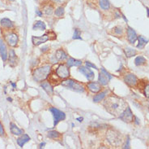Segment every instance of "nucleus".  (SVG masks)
<instances>
[{
	"mask_svg": "<svg viewBox=\"0 0 149 149\" xmlns=\"http://www.w3.org/2000/svg\"><path fill=\"white\" fill-rule=\"evenodd\" d=\"M81 64H82V61H81V60H75L74 58H70V59H68V60H67V65L68 68L73 67V66H79V65H81Z\"/></svg>",
	"mask_w": 149,
	"mask_h": 149,
	"instance_id": "4be33fe9",
	"label": "nucleus"
},
{
	"mask_svg": "<svg viewBox=\"0 0 149 149\" xmlns=\"http://www.w3.org/2000/svg\"><path fill=\"white\" fill-rule=\"evenodd\" d=\"M41 87L44 89L46 93L48 95H52L53 93H54V89H53V86H51V84L48 82H43L41 84Z\"/></svg>",
	"mask_w": 149,
	"mask_h": 149,
	"instance_id": "a211bd4d",
	"label": "nucleus"
},
{
	"mask_svg": "<svg viewBox=\"0 0 149 149\" xmlns=\"http://www.w3.org/2000/svg\"><path fill=\"white\" fill-rule=\"evenodd\" d=\"M52 1H54L56 4H62L63 2V0H52Z\"/></svg>",
	"mask_w": 149,
	"mask_h": 149,
	"instance_id": "58836bf2",
	"label": "nucleus"
},
{
	"mask_svg": "<svg viewBox=\"0 0 149 149\" xmlns=\"http://www.w3.org/2000/svg\"><path fill=\"white\" fill-rule=\"evenodd\" d=\"M4 135V129L2 123L0 122V136H3Z\"/></svg>",
	"mask_w": 149,
	"mask_h": 149,
	"instance_id": "c9c22d12",
	"label": "nucleus"
},
{
	"mask_svg": "<svg viewBox=\"0 0 149 149\" xmlns=\"http://www.w3.org/2000/svg\"><path fill=\"white\" fill-rule=\"evenodd\" d=\"M47 136H48L49 138H52V139H58V138H61V134L58 133V131H49L47 134Z\"/></svg>",
	"mask_w": 149,
	"mask_h": 149,
	"instance_id": "bb28decb",
	"label": "nucleus"
},
{
	"mask_svg": "<svg viewBox=\"0 0 149 149\" xmlns=\"http://www.w3.org/2000/svg\"><path fill=\"white\" fill-rule=\"evenodd\" d=\"M61 85L73 90L74 91H77V92H84V87L82 85L79 84L78 82L74 81L73 79H66V80H64L61 82Z\"/></svg>",
	"mask_w": 149,
	"mask_h": 149,
	"instance_id": "7ed1b4c3",
	"label": "nucleus"
},
{
	"mask_svg": "<svg viewBox=\"0 0 149 149\" xmlns=\"http://www.w3.org/2000/svg\"><path fill=\"white\" fill-rule=\"evenodd\" d=\"M46 29V25L44 22H42L41 20H37L34 23L33 26V30H45Z\"/></svg>",
	"mask_w": 149,
	"mask_h": 149,
	"instance_id": "5701e85b",
	"label": "nucleus"
},
{
	"mask_svg": "<svg viewBox=\"0 0 149 149\" xmlns=\"http://www.w3.org/2000/svg\"><path fill=\"white\" fill-rule=\"evenodd\" d=\"M146 62H147V60H146L145 58L141 56L136 57V59L134 60V64H135V65H137V66L143 65V64H144Z\"/></svg>",
	"mask_w": 149,
	"mask_h": 149,
	"instance_id": "c756f323",
	"label": "nucleus"
},
{
	"mask_svg": "<svg viewBox=\"0 0 149 149\" xmlns=\"http://www.w3.org/2000/svg\"><path fill=\"white\" fill-rule=\"evenodd\" d=\"M144 95L147 98L149 99V84L144 87Z\"/></svg>",
	"mask_w": 149,
	"mask_h": 149,
	"instance_id": "72a5a7b5",
	"label": "nucleus"
},
{
	"mask_svg": "<svg viewBox=\"0 0 149 149\" xmlns=\"http://www.w3.org/2000/svg\"><path fill=\"white\" fill-rule=\"evenodd\" d=\"M51 70V66L46 64L41 68H36L33 72V78L37 82H41L45 80L49 74Z\"/></svg>",
	"mask_w": 149,
	"mask_h": 149,
	"instance_id": "f03ea898",
	"label": "nucleus"
},
{
	"mask_svg": "<svg viewBox=\"0 0 149 149\" xmlns=\"http://www.w3.org/2000/svg\"><path fill=\"white\" fill-rule=\"evenodd\" d=\"M88 89H89L90 91H92L93 93H97V92H99L101 89V85H100L99 83H97V82H89V83L88 84Z\"/></svg>",
	"mask_w": 149,
	"mask_h": 149,
	"instance_id": "2eb2a0df",
	"label": "nucleus"
},
{
	"mask_svg": "<svg viewBox=\"0 0 149 149\" xmlns=\"http://www.w3.org/2000/svg\"><path fill=\"white\" fill-rule=\"evenodd\" d=\"M107 94H108V91H107V90H104V91H102L101 93H98L97 95H96L95 96L93 97V101L96 102V103L100 102V101H101L104 99Z\"/></svg>",
	"mask_w": 149,
	"mask_h": 149,
	"instance_id": "b1692460",
	"label": "nucleus"
},
{
	"mask_svg": "<svg viewBox=\"0 0 149 149\" xmlns=\"http://www.w3.org/2000/svg\"><path fill=\"white\" fill-rule=\"evenodd\" d=\"M79 71L81 73L84 75L86 78H87V79L89 80V81H92L94 78V73H93V72L92 70H90L88 68L80 67L79 68Z\"/></svg>",
	"mask_w": 149,
	"mask_h": 149,
	"instance_id": "ddd939ff",
	"label": "nucleus"
},
{
	"mask_svg": "<svg viewBox=\"0 0 149 149\" xmlns=\"http://www.w3.org/2000/svg\"><path fill=\"white\" fill-rule=\"evenodd\" d=\"M107 138H108V141L109 142V143L111 145L117 147L121 144L122 143V138L120 137L119 133L115 132L113 131H109L107 133Z\"/></svg>",
	"mask_w": 149,
	"mask_h": 149,
	"instance_id": "20e7f679",
	"label": "nucleus"
},
{
	"mask_svg": "<svg viewBox=\"0 0 149 149\" xmlns=\"http://www.w3.org/2000/svg\"><path fill=\"white\" fill-rule=\"evenodd\" d=\"M138 41H139V43L136 47H137V48L142 49V48H143V47H144V46L148 43V39H146V38H144L143 37H142V36H139V37H138Z\"/></svg>",
	"mask_w": 149,
	"mask_h": 149,
	"instance_id": "a878e982",
	"label": "nucleus"
},
{
	"mask_svg": "<svg viewBox=\"0 0 149 149\" xmlns=\"http://www.w3.org/2000/svg\"><path fill=\"white\" fill-rule=\"evenodd\" d=\"M56 74L60 79H66L70 76V72L67 65L65 64H61L59 65L57 70H56Z\"/></svg>",
	"mask_w": 149,
	"mask_h": 149,
	"instance_id": "39448f33",
	"label": "nucleus"
},
{
	"mask_svg": "<svg viewBox=\"0 0 149 149\" xmlns=\"http://www.w3.org/2000/svg\"><path fill=\"white\" fill-rule=\"evenodd\" d=\"M77 121H79V122H81V121H83V120H84V118H83V117H78V118H77Z\"/></svg>",
	"mask_w": 149,
	"mask_h": 149,
	"instance_id": "a19ab883",
	"label": "nucleus"
},
{
	"mask_svg": "<svg viewBox=\"0 0 149 149\" xmlns=\"http://www.w3.org/2000/svg\"><path fill=\"white\" fill-rule=\"evenodd\" d=\"M36 14H37L38 16H42V12H41L39 10H36Z\"/></svg>",
	"mask_w": 149,
	"mask_h": 149,
	"instance_id": "4c0bfd02",
	"label": "nucleus"
},
{
	"mask_svg": "<svg viewBox=\"0 0 149 149\" xmlns=\"http://www.w3.org/2000/svg\"><path fill=\"white\" fill-rule=\"evenodd\" d=\"M45 145V143H41V144H40V147H39V148H44V146Z\"/></svg>",
	"mask_w": 149,
	"mask_h": 149,
	"instance_id": "37998d69",
	"label": "nucleus"
},
{
	"mask_svg": "<svg viewBox=\"0 0 149 149\" xmlns=\"http://www.w3.org/2000/svg\"><path fill=\"white\" fill-rule=\"evenodd\" d=\"M105 109L112 115L118 116L127 108L126 102L116 96H110L107 98L104 102Z\"/></svg>",
	"mask_w": 149,
	"mask_h": 149,
	"instance_id": "f257e3e1",
	"label": "nucleus"
},
{
	"mask_svg": "<svg viewBox=\"0 0 149 149\" xmlns=\"http://www.w3.org/2000/svg\"><path fill=\"white\" fill-rule=\"evenodd\" d=\"M114 33L118 35H122L123 34V29L121 27H116V28H114Z\"/></svg>",
	"mask_w": 149,
	"mask_h": 149,
	"instance_id": "473e14b6",
	"label": "nucleus"
},
{
	"mask_svg": "<svg viewBox=\"0 0 149 149\" xmlns=\"http://www.w3.org/2000/svg\"><path fill=\"white\" fill-rule=\"evenodd\" d=\"M0 24H1L2 27H3V28H7V29H12V28H14V23L8 18L2 19L1 21H0Z\"/></svg>",
	"mask_w": 149,
	"mask_h": 149,
	"instance_id": "6ab92c4d",
	"label": "nucleus"
},
{
	"mask_svg": "<svg viewBox=\"0 0 149 149\" xmlns=\"http://www.w3.org/2000/svg\"><path fill=\"white\" fill-rule=\"evenodd\" d=\"M85 64L88 67H92V68H96V69H98V68H97V67L96 66V65H95V64H92L91 62H89V61H87Z\"/></svg>",
	"mask_w": 149,
	"mask_h": 149,
	"instance_id": "f704fd0d",
	"label": "nucleus"
},
{
	"mask_svg": "<svg viewBox=\"0 0 149 149\" xmlns=\"http://www.w3.org/2000/svg\"><path fill=\"white\" fill-rule=\"evenodd\" d=\"M10 129H11V132L14 135H21L24 133V131L19 129V127L16 126V125H15L14 123L11 122L10 124Z\"/></svg>",
	"mask_w": 149,
	"mask_h": 149,
	"instance_id": "412c9836",
	"label": "nucleus"
},
{
	"mask_svg": "<svg viewBox=\"0 0 149 149\" xmlns=\"http://www.w3.org/2000/svg\"><path fill=\"white\" fill-rule=\"evenodd\" d=\"M147 12H148V16L149 17V8H147Z\"/></svg>",
	"mask_w": 149,
	"mask_h": 149,
	"instance_id": "c03bdc74",
	"label": "nucleus"
},
{
	"mask_svg": "<svg viewBox=\"0 0 149 149\" xmlns=\"http://www.w3.org/2000/svg\"><path fill=\"white\" fill-rule=\"evenodd\" d=\"M99 6L103 10H109L110 8V4L109 0H99Z\"/></svg>",
	"mask_w": 149,
	"mask_h": 149,
	"instance_id": "393cba45",
	"label": "nucleus"
},
{
	"mask_svg": "<svg viewBox=\"0 0 149 149\" xmlns=\"http://www.w3.org/2000/svg\"><path fill=\"white\" fill-rule=\"evenodd\" d=\"M55 57L56 59H57V60H58V61H63L64 60H66L67 58V53L65 52L63 50L59 49V50H58V51L56 52Z\"/></svg>",
	"mask_w": 149,
	"mask_h": 149,
	"instance_id": "aec40b11",
	"label": "nucleus"
},
{
	"mask_svg": "<svg viewBox=\"0 0 149 149\" xmlns=\"http://www.w3.org/2000/svg\"><path fill=\"white\" fill-rule=\"evenodd\" d=\"M49 39V36L47 34L41 35V36H33L32 37V42L35 46H39V45L42 44L46 41H48Z\"/></svg>",
	"mask_w": 149,
	"mask_h": 149,
	"instance_id": "9d476101",
	"label": "nucleus"
},
{
	"mask_svg": "<svg viewBox=\"0 0 149 149\" xmlns=\"http://www.w3.org/2000/svg\"><path fill=\"white\" fill-rule=\"evenodd\" d=\"M43 11H44V13H45V15H52V13L54 12V7H53L52 5H50V4H48V5H46V6H45L43 8Z\"/></svg>",
	"mask_w": 149,
	"mask_h": 149,
	"instance_id": "cd10ccee",
	"label": "nucleus"
},
{
	"mask_svg": "<svg viewBox=\"0 0 149 149\" xmlns=\"http://www.w3.org/2000/svg\"><path fill=\"white\" fill-rule=\"evenodd\" d=\"M80 35H81V32H80L78 29L74 30V35H73V39H81V40H82Z\"/></svg>",
	"mask_w": 149,
	"mask_h": 149,
	"instance_id": "2f4dec72",
	"label": "nucleus"
},
{
	"mask_svg": "<svg viewBox=\"0 0 149 149\" xmlns=\"http://www.w3.org/2000/svg\"><path fill=\"white\" fill-rule=\"evenodd\" d=\"M5 41L8 42L10 47H15L18 44V35L15 33H8L5 34Z\"/></svg>",
	"mask_w": 149,
	"mask_h": 149,
	"instance_id": "0eeeda50",
	"label": "nucleus"
},
{
	"mask_svg": "<svg viewBox=\"0 0 149 149\" xmlns=\"http://www.w3.org/2000/svg\"><path fill=\"white\" fill-rule=\"evenodd\" d=\"M0 56L2 57V59L3 61H6L8 60V50H7V47L3 42L2 39H0Z\"/></svg>",
	"mask_w": 149,
	"mask_h": 149,
	"instance_id": "4468645a",
	"label": "nucleus"
},
{
	"mask_svg": "<svg viewBox=\"0 0 149 149\" xmlns=\"http://www.w3.org/2000/svg\"><path fill=\"white\" fill-rule=\"evenodd\" d=\"M47 47H43V48H41V52H45V51H47Z\"/></svg>",
	"mask_w": 149,
	"mask_h": 149,
	"instance_id": "ea45409f",
	"label": "nucleus"
},
{
	"mask_svg": "<svg viewBox=\"0 0 149 149\" xmlns=\"http://www.w3.org/2000/svg\"><path fill=\"white\" fill-rule=\"evenodd\" d=\"M127 38H128V41L130 42L131 44H134L135 41L137 40V34L135 33V31H134L132 28H130V27H127Z\"/></svg>",
	"mask_w": 149,
	"mask_h": 149,
	"instance_id": "f8f14e48",
	"label": "nucleus"
},
{
	"mask_svg": "<svg viewBox=\"0 0 149 149\" xmlns=\"http://www.w3.org/2000/svg\"><path fill=\"white\" fill-rule=\"evenodd\" d=\"M120 119L123 120L125 122H131L133 121V113L131 112L130 108L127 107L126 109L122 112V114L119 116Z\"/></svg>",
	"mask_w": 149,
	"mask_h": 149,
	"instance_id": "1a4fd4ad",
	"label": "nucleus"
},
{
	"mask_svg": "<svg viewBox=\"0 0 149 149\" xmlns=\"http://www.w3.org/2000/svg\"><path fill=\"white\" fill-rule=\"evenodd\" d=\"M7 100H8L9 101V102H11V101H12V99H11V98H8Z\"/></svg>",
	"mask_w": 149,
	"mask_h": 149,
	"instance_id": "a18cd8bd",
	"label": "nucleus"
},
{
	"mask_svg": "<svg viewBox=\"0 0 149 149\" xmlns=\"http://www.w3.org/2000/svg\"><path fill=\"white\" fill-rule=\"evenodd\" d=\"M124 82L127 83L128 86H134L137 84V78L134 74L129 73L125 76L124 78Z\"/></svg>",
	"mask_w": 149,
	"mask_h": 149,
	"instance_id": "9b49d317",
	"label": "nucleus"
},
{
	"mask_svg": "<svg viewBox=\"0 0 149 149\" xmlns=\"http://www.w3.org/2000/svg\"><path fill=\"white\" fill-rule=\"evenodd\" d=\"M11 85L12 86V87H13L14 89H15V88H16V85H15V83H13V82H11Z\"/></svg>",
	"mask_w": 149,
	"mask_h": 149,
	"instance_id": "79ce46f5",
	"label": "nucleus"
},
{
	"mask_svg": "<svg viewBox=\"0 0 149 149\" xmlns=\"http://www.w3.org/2000/svg\"><path fill=\"white\" fill-rule=\"evenodd\" d=\"M129 143H130V139L127 138V143H126V146L124 147V148H129Z\"/></svg>",
	"mask_w": 149,
	"mask_h": 149,
	"instance_id": "e433bc0d",
	"label": "nucleus"
},
{
	"mask_svg": "<svg viewBox=\"0 0 149 149\" xmlns=\"http://www.w3.org/2000/svg\"><path fill=\"white\" fill-rule=\"evenodd\" d=\"M9 64L11 67H14L15 65H17V57L15 55L14 50H10L9 52Z\"/></svg>",
	"mask_w": 149,
	"mask_h": 149,
	"instance_id": "f3484780",
	"label": "nucleus"
},
{
	"mask_svg": "<svg viewBox=\"0 0 149 149\" xmlns=\"http://www.w3.org/2000/svg\"><path fill=\"white\" fill-rule=\"evenodd\" d=\"M112 78V76L107 71H105L104 68H101V73H99V77H98V80L100 84L105 86L108 84V82L110 81Z\"/></svg>",
	"mask_w": 149,
	"mask_h": 149,
	"instance_id": "6e6552de",
	"label": "nucleus"
},
{
	"mask_svg": "<svg viewBox=\"0 0 149 149\" xmlns=\"http://www.w3.org/2000/svg\"><path fill=\"white\" fill-rule=\"evenodd\" d=\"M30 139V137L27 134H22L19 138H17V144H18L20 148H23L24 147V145L26 143H28V142L29 141Z\"/></svg>",
	"mask_w": 149,
	"mask_h": 149,
	"instance_id": "dca6fc26",
	"label": "nucleus"
},
{
	"mask_svg": "<svg viewBox=\"0 0 149 149\" xmlns=\"http://www.w3.org/2000/svg\"><path fill=\"white\" fill-rule=\"evenodd\" d=\"M124 52L127 57H131V56H134L136 55V51L133 48H130V47H126L124 49Z\"/></svg>",
	"mask_w": 149,
	"mask_h": 149,
	"instance_id": "c85d7f7f",
	"label": "nucleus"
},
{
	"mask_svg": "<svg viewBox=\"0 0 149 149\" xmlns=\"http://www.w3.org/2000/svg\"><path fill=\"white\" fill-rule=\"evenodd\" d=\"M64 8L63 7H59V8H58L54 11V14L57 17H61V16H63L64 15Z\"/></svg>",
	"mask_w": 149,
	"mask_h": 149,
	"instance_id": "7c9ffc66",
	"label": "nucleus"
},
{
	"mask_svg": "<svg viewBox=\"0 0 149 149\" xmlns=\"http://www.w3.org/2000/svg\"><path fill=\"white\" fill-rule=\"evenodd\" d=\"M10 1H15V0H10Z\"/></svg>",
	"mask_w": 149,
	"mask_h": 149,
	"instance_id": "49530a36",
	"label": "nucleus"
},
{
	"mask_svg": "<svg viewBox=\"0 0 149 149\" xmlns=\"http://www.w3.org/2000/svg\"><path fill=\"white\" fill-rule=\"evenodd\" d=\"M49 110H50V112H52L53 116H54V126H56L60 121H63V120L66 118V114L63 112L58 110V109H57L55 108H51Z\"/></svg>",
	"mask_w": 149,
	"mask_h": 149,
	"instance_id": "423d86ee",
	"label": "nucleus"
}]
</instances>
